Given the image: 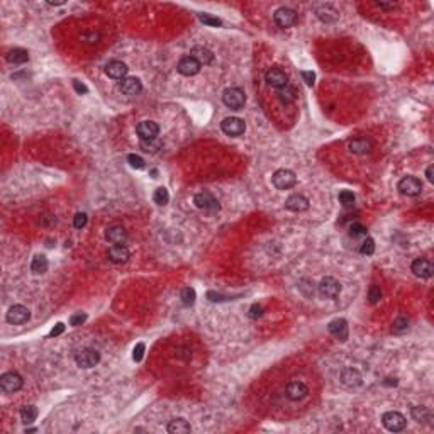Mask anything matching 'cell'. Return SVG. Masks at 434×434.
<instances>
[{"mask_svg": "<svg viewBox=\"0 0 434 434\" xmlns=\"http://www.w3.org/2000/svg\"><path fill=\"white\" fill-rule=\"evenodd\" d=\"M222 102H224L226 107H229V109L237 110L244 105V102H246V95H244V92L241 90V88L231 87V88H228V90H224V94H222Z\"/></svg>", "mask_w": 434, "mask_h": 434, "instance_id": "1", "label": "cell"}, {"mask_svg": "<svg viewBox=\"0 0 434 434\" xmlns=\"http://www.w3.org/2000/svg\"><path fill=\"white\" fill-rule=\"evenodd\" d=\"M271 182H273V185L278 188V190H289V188H292L297 183V176H295V173L292 170L282 168V170L275 171Z\"/></svg>", "mask_w": 434, "mask_h": 434, "instance_id": "2", "label": "cell"}, {"mask_svg": "<svg viewBox=\"0 0 434 434\" xmlns=\"http://www.w3.org/2000/svg\"><path fill=\"white\" fill-rule=\"evenodd\" d=\"M75 362L82 368H92L100 362V355H99V351H95L92 348H83L75 355Z\"/></svg>", "mask_w": 434, "mask_h": 434, "instance_id": "3", "label": "cell"}, {"mask_svg": "<svg viewBox=\"0 0 434 434\" xmlns=\"http://www.w3.org/2000/svg\"><path fill=\"white\" fill-rule=\"evenodd\" d=\"M221 129L224 131V134H228V136L236 137V136L244 134L246 124H244V121L239 117H226L224 121L221 122Z\"/></svg>", "mask_w": 434, "mask_h": 434, "instance_id": "4", "label": "cell"}, {"mask_svg": "<svg viewBox=\"0 0 434 434\" xmlns=\"http://www.w3.org/2000/svg\"><path fill=\"white\" fill-rule=\"evenodd\" d=\"M382 422H383V426H385V428L389 429V431H392V433L402 431V429L405 428V424H407L405 417L402 416L401 412H395V410H390V412L383 414Z\"/></svg>", "mask_w": 434, "mask_h": 434, "instance_id": "5", "label": "cell"}, {"mask_svg": "<svg viewBox=\"0 0 434 434\" xmlns=\"http://www.w3.org/2000/svg\"><path fill=\"white\" fill-rule=\"evenodd\" d=\"M194 202L199 209L205 210V212H209V214H216L219 210V202L216 200V197H214L212 194H209V192H200V194H197L194 197Z\"/></svg>", "mask_w": 434, "mask_h": 434, "instance_id": "6", "label": "cell"}, {"mask_svg": "<svg viewBox=\"0 0 434 434\" xmlns=\"http://www.w3.org/2000/svg\"><path fill=\"white\" fill-rule=\"evenodd\" d=\"M0 387H2V390L7 392V394H14V392L22 389V376L15 373V371L3 373L0 376Z\"/></svg>", "mask_w": 434, "mask_h": 434, "instance_id": "7", "label": "cell"}, {"mask_svg": "<svg viewBox=\"0 0 434 434\" xmlns=\"http://www.w3.org/2000/svg\"><path fill=\"white\" fill-rule=\"evenodd\" d=\"M273 19L278 28L289 29L292 26H295V22H297V14H295V10L289 9V7H282V9H278L275 12Z\"/></svg>", "mask_w": 434, "mask_h": 434, "instance_id": "8", "label": "cell"}, {"mask_svg": "<svg viewBox=\"0 0 434 434\" xmlns=\"http://www.w3.org/2000/svg\"><path fill=\"white\" fill-rule=\"evenodd\" d=\"M339 292H341L339 282H337L336 278H333V276H326V278H322L321 283H319V294L326 299H336L337 295H339Z\"/></svg>", "mask_w": 434, "mask_h": 434, "instance_id": "9", "label": "cell"}, {"mask_svg": "<svg viewBox=\"0 0 434 434\" xmlns=\"http://www.w3.org/2000/svg\"><path fill=\"white\" fill-rule=\"evenodd\" d=\"M265 80H267V83L270 87L276 88V90H280V88L287 87L289 83H287V75L285 71L282 70V68H270V70L267 71V75H265Z\"/></svg>", "mask_w": 434, "mask_h": 434, "instance_id": "10", "label": "cell"}, {"mask_svg": "<svg viewBox=\"0 0 434 434\" xmlns=\"http://www.w3.org/2000/svg\"><path fill=\"white\" fill-rule=\"evenodd\" d=\"M399 190H401L404 195L414 197V195L421 194L422 183L419 178H416V176H405V178H402L401 182H399Z\"/></svg>", "mask_w": 434, "mask_h": 434, "instance_id": "11", "label": "cell"}, {"mask_svg": "<svg viewBox=\"0 0 434 434\" xmlns=\"http://www.w3.org/2000/svg\"><path fill=\"white\" fill-rule=\"evenodd\" d=\"M31 317V312L28 307L24 305H12L9 309V312H7V321L10 322V324H24V322H28Z\"/></svg>", "mask_w": 434, "mask_h": 434, "instance_id": "12", "label": "cell"}, {"mask_svg": "<svg viewBox=\"0 0 434 434\" xmlns=\"http://www.w3.org/2000/svg\"><path fill=\"white\" fill-rule=\"evenodd\" d=\"M119 88H121V92L124 95L134 97V95H137L141 90H143V83H141V80L136 78V76H128V78L122 80Z\"/></svg>", "mask_w": 434, "mask_h": 434, "instance_id": "13", "label": "cell"}, {"mask_svg": "<svg viewBox=\"0 0 434 434\" xmlns=\"http://www.w3.org/2000/svg\"><path fill=\"white\" fill-rule=\"evenodd\" d=\"M285 392H287V397H289L290 401H302V399L309 394V389H307V385L304 382L294 380V382H290L289 385H287Z\"/></svg>", "mask_w": 434, "mask_h": 434, "instance_id": "14", "label": "cell"}, {"mask_svg": "<svg viewBox=\"0 0 434 434\" xmlns=\"http://www.w3.org/2000/svg\"><path fill=\"white\" fill-rule=\"evenodd\" d=\"M200 67H202V65L199 63L195 58H192V56H185V58L180 60L178 71L182 73L183 76H194V75H197V73L200 71Z\"/></svg>", "mask_w": 434, "mask_h": 434, "instance_id": "15", "label": "cell"}, {"mask_svg": "<svg viewBox=\"0 0 434 434\" xmlns=\"http://www.w3.org/2000/svg\"><path fill=\"white\" fill-rule=\"evenodd\" d=\"M412 271H414V275L419 276V278H431L434 273V267L429 260L419 258L412 263Z\"/></svg>", "mask_w": 434, "mask_h": 434, "instance_id": "16", "label": "cell"}, {"mask_svg": "<svg viewBox=\"0 0 434 434\" xmlns=\"http://www.w3.org/2000/svg\"><path fill=\"white\" fill-rule=\"evenodd\" d=\"M136 131H137V134H139L141 139H155L160 133V128H158V124L153 121H143L137 124Z\"/></svg>", "mask_w": 434, "mask_h": 434, "instance_id": "17", "label": "cell"}, {"mask_svg": "<svg viewBox=\"0 0 434 434\" xmlns=\"http://www.w3.org/2000/svg\"><path fill=\"white\" fill-rule=\"evenodd\" d=\"M105 237H107V241H110V243H114V244H124L126 239H128V231L119 224L110 226V228H107V231H105Z\"/></svg>", "mask_w": 434, "mask_h": 434, "instance_id": "18", "label": "cell"}, {"mask_svg": "<svg viewBox=\"0 0 434 434\" xmlns=\"http://www.w3.org/2000/svg\"><path fill=\"white\" fill-rule=\"evenodd\" d=\"M329 333L333 334L336 339L346 341L348 339V322L344 319H334L329 322Z\"/></svg>", "mask_w": 434, "mask_h": 434, "instance_id": "19", "label": "cell"}, {"mask_svg": "<svg viewBox=\"0 0 434 434\" xmlns=\"http://www.w3.org/2000/svg\"><path fill=\"white\" fill-rule=\"evenodd\" d=\"M348 148L349 151L355 153V155H367V153H370L371 149H373V144H371V141L367 139V137H356V139L349 141Z\"/></svg>", "mask_w": 434, "mask_h": 434, "instance_id": "20", "label": "cell"}, {"mask_svg": "<svg viewBox=\"0 0 434 434\" xmlns=\"http://www.w3.org/2000/svg\"><path fill=\"white\" fill-rule=\"evenodd\" d=\"M285 207L289 210H292V212H304V210L309 209V200L304 197V195H290L289 199H287L285 202Z\"/></svg>", "mask_w": 434, "mask_h": 434, "instance_id": "21", "label": "cell"}, {"mask_svg": "<svg viewBox=\"0 0 434 434\" xmlns=\"http://www.w3.org/2000/svg\"><path fill=\"white\" fill-rule=\"evenodd\" d=\"M316 14L322 22H326V24H333V22H336L337 19H339L337 10L334 9L333 5H329V3H326V5H319L316 9Z\"/></svg>", "mask_w": 434, "mask_h": 434, "instance_id": "22", "label": "cell"}, {"mask_svg": "<svg viewBox=\"0 0 434 434\" xmlns=\"http://www.w3.org/2000/svg\"><path fill=\"white\" fill-rule=\"evenodd\" d=\"M105 73L114 80H124L128 75V67L122 61H110L105 67Z\"/></svg>", "mask_w": 434, "mask_h": 434, "instance_id": "23", "label": "cell"}, {"mask_svg": "<svg viewBox=\"0 0 434 434\" xmlns=\"http://www.w3.org/2000/svg\"><path fill=\"white\" fill-rule=\"evenodd\" d=\"M341 382L346 387H358L362 385V375H360L358 370L355 368H344L341 371Z\"/></svg>", "mask_w": 434, "mask_h": 434, "instance_id": "24", "label": "cell"}, {"mask_svg": "<svg viewBox=\"0 0 434 434\" xmlns=\"http://www.w3.org/2000/svg\"><path fill=\"white\" fill-rule=\"evenodd\" d=\"M190 56L195 58L200 65H210L214 61V55L210 49L203 48V46H194L190 51Z\"/></svg>", "mask_w": 434, "mask_h": 434, "instance_id": "25", "label": "cell"}, {"mask_svg": "<svg viewBox=\"0 0 434 434\" xmlns=\"http://www.w3.org/2000/svg\"><path fill=\"white\" fill-rule=\"evenodd\" d=\"M109 260L114 261V263H124L129 258V249L124 246V244H114V246L109 248Z\"/></svg>", "mask_w": 434, "mask_h": 434, "instance_id": "26", "label": "cell"}, {"mask_svg": "<svg viewBox=\"0 0 434 434\" xmlns=\"http://www.w3.org/2000/svg\"><path fill=\"white\" fill-rule=\"evenodd\" d=\"M7 61H10L14 65H24L29 61V53L22 48H15L7 53Z\"/></svg>", "mask_w": 434, "mask_h": 434, "instance_id": "27", "label": "cell"}, {"mask_svg": "<svg viewBox=\"0 0 434 434\" xmlns=\"http://www.w3.org/2000/svg\"><path fill=\"white\" fill-rule=\"evenodd\" d=\"M168 433L170 434H185V433H190V424L182 419V417H178V419H173L170 421V424H168Z\"/></svg>", "mask_w": 434, "mask_h": 434, "instance_id": "28", "label": "cell"}, {"mask_svg": "<svg viewBox=\"0 0 434 434\" xmlns=\"http://www.w3.org/2000/svg\"><path fill=\"white\" fill-rule=\"evenodd\" d=\"M49 263H48V258L43 255H37L33 258V263H31V270H33V273L36 275H43L46 273V270H48Z\"/></svg>", "mask_w": 434, "mask_h": 434, "instance_id": "29", "label": "cell"}, {"mask_svg": "<svg viewBox=\"0 0 434 434\" xmlns=\"http://www.w3.org/2000/svg\"><path fill=\"white\" fill-rule=\"evenodd\" d=\"M410 414H412V419L417 421V422H428V421H431V417H433L431 410H429L428 407H424V405L412 407Z\"/></svg>", "mask_w": 434, "mask_h": 434, "instance_id": "30", "label": "cell"}, {"mask_svg": "<svg viewBox=\"0 0 434 434\" xmlns=\"http://www.w3.org/2000/svg\"><path fill=\"white\" fill-rule=\"evenodd\" d=\"M37 414H39V410H37L36 405H26L21 410V419L24 424H33L37 419Z\"/></svg>", "mask_w": 434, "mask_h": 434, "instance_id": "31", "label": "cell"}, {"mask_svg": "<svg viewBox=\"0 0 434 434\" xmlns=\"http://www.w3.org/2000/svg\"><path fill=\"white\" fill-rule=\"evenodd\" d=\"M139 146L146 153H158L163 143H161V139H158V137H155V139H141Z\"/></svg>", "mask_w": 434, "mask_h": 434, "instance_id": "32", "label": "cell"}, {"mask_svg": "<svg viewBox=\"0 0 434 434\" xmlns=\"http://www.w3.org/2000/svg\"><path fill=\"white\" fill-rule=\"evenodd\" d=\"M278 99L280 100H282L283 103H292V102H295V99H297V94H295V88H292V87H283V88H280L278 90Z\"/></svg>", "mask_w": 434, "mask_h": 434, "instance_id": "33", "label": "cell"}, {"mask_svg": "<svg viewBox=\"0 0 434 434\" xmlns=\"http://www.w3.org/2000/svg\"><path fill=\"white\" fill-rule=\"evenodd\" d=\"M180 299H182V304L190 307L194 305L195 299H197V295H195V290L192 289V287H185V289L182 290V294H180Z\"/></svg>", "mask_w": 434, "mask_h": 434, "instance_id": "34", "label": "cell"}, {"mask_svg": "<svg viewBox=\"0 0 434 434\" xmlns=\"http://www.w3.org/2000/svg\"><path fill=\"white\" fill-rule=\"evenodd\" d=\"M153 200H155L158 205H167L168 200H170V194L165 187H160L155 190V195H153Z\"/></svg>", "mask_w": 434, "mask_h": 434, "instance_id": "35", "label": "cell"}, {"mask_svg": "<svg viewBox=\"0 0 434 434\" xmlns=\"http://www.w3.org/2000/svg\"><path fill=\"white\" fill-rule=\"evenodd\" d=\"M407 329H409V321H407V317L399 316V317L394 321V326H392V331H394V334H402V333H405Z\"/></svg>", "mask_w": 434, "mask_h": 434, "instance_id": "36", "label": "cell"}, {"mask_svg": "<svg viewBox=\"0 0 434 434\" xmlns=\"http://www.w3.org/2000/svg\"><path fill=\"white\" fill-rule=\"evenodd\" d=\"M339 202H341V205L343 207H353V203H355V194H353V192H349V190H343L339 194Z\"/></svg>", "mask_w": 434, "mask_h": 434, "instance_id": "37", "label": "cell"}, {"mask_svg": "<svg viewBox=\"0 0 434 434\" xmlns=\"http://www.w3.org/2000/svg\"><path fill=\"white\" fill-rule=\"evenodd\" d=\"M360 251H362V255H373L375 253V241L371 239V237H365L362 246H360Z\"/></svg>", "mask_w": 434, "mask_h": 434, "instance_id": "38", "label": "cell"}, {"mask_svg": "<svg viewBox=\"0 0 434 434\" xmlns=\"http://www.w3.org/2000/svg\"><path fill=\"white\" fill-rule=\"evenodd\" d=\"M199 19H200V22H203V24L212 26V28H221V26H222L221 19L212 17V15H209V14H199Z\"/></svg>", "mask_w": 434, "mask_h": 434, "instance_id": "39", "label": "cell"}, {"mask_svg": "<svg viewBox=\"0 0 434 434\" xmlns=\"http://www.w3.org/2000/svg\"><path fill=\"white\" fill-rule=\"evenodd\" d=\"M349 234H351L353 237H367V228H365L363 224H351V228H349Z\"/></svg>", "mask_w": 434, "mask_h": 434, "instance_id": "40", "label": "cell"}, {"mask_svg": "<svg viewBox=\"0 0 434 434\" xmlns=\"http://www.w3.org/2000/svg\"><path fill=\"white\" fill-rule=\"evenodd\" d=\"M368 299H370L371 304H376V302L382 299V290H380L378 285H371L370 290H368Z\"/></svg>", "mask_w": 434, "mask_h": 434, "instance_id": "41", "label": "cell"}, {"mask_svg": "<svg viewBox=\"0 0 434 434\" xmlns=\"http://www.w3.org/2000/svg\"><path fill=\"white\" fill-rule=\"evenodd\" d=\"M128 161H129L131 167L136 168V170H143V168H144V160L141 158V156H137V155H129Z\"/></svg>", "mask_w": 434, "mask_h": 434, "instance_id": "42", "label": "cell"}, {"mask_svg": "<svg viewBox=\"0 0 434 434\" xmlns=\"http://www.w3.org/2000/svg\"><path fill=\"white\" fill-rule=\"evenodd\" d=\"M144 349H146L144 343H137L136 344V348H134V351H133V360H134V362H141V360H143Z\"/></svg>", "mask_w": 434, "mask_h": 434, "instance_id": "43", "label": "cell"}, {"mask_svg": "<svg viewBox=\"0 0 434 434\" xmlns=\"http://www.w3.org/2000/svg\"><path fill=\"white\" fill-rule=\"evenodd\" d=\"M73 226H75L76 229H82L87 226V214L83 212H78L75 216V219H73Z\"/></svg>", "mask_w": 434, "mask_h": 434, "instance_id": "44", "label": "cell"}, {"mask_svg": "<svg viewBox=\"0 0 434 434\" xmlns=\"http://www.w3.org/2000/svg\"><path fill=\"white\" fill-rule=\"evenodd\" d=\"M87 321V314H73V316L70 317V326H82L83 322Z\"/></svg>", "mask_w": 434, "mask_h": 434, "instance_id": "45", "label": "cell"}, {"mask_svg": "<svg viewBox=\"0 0 434 434\" xmlns=\"http://www.w3.org/2000/svg\"><path fill=\"white\" fill-rule=\"evenodd\" d=\"M251 319H258L263 316V307L258 305V304H253L251 307H249V314H248Z\"/></svg>", "mask_w": 434, "mask_h": 434, "instance_id": "46", "label": "cell"}, {"mask_svg": "<svg viewBox=\"0 0 434 434\" xmlns=\"http://www.w3.org/2000/svg\"><path fill=\"white\" fill-rule=\"evenodd\" d=\"M300 76L304 78V82L307 83V85L312 87L314 82H316V73L314 71H300Z\"/></svg>", "mask_w": 434, "mask_h": 434, "instance_id": "47", "label": "cell"}, {"mask_svg": "<svg viewBox=\"0 0 434 434\" xmlns=\"http://www.w3.org/2000/svg\"><path fill=\"white\" fill-rule=\"evenodd\" d=\"M63 331H65V324H61V322H58V324H56L55 328L51 329L49 336H51V337H56V336H60V334H63Z\"/></svg>", "mask_w": 434, "mask_h": 434, "instance_id": "48", "label": "cell"}, {"mask_svg": "<svg viewBox=\"0 0 434 434\" xmlns=\"http://www.w3.org/2000/svg\"><path fill=\"white\" fill-rule=\"evenodd\" d=\"M73 87H75V90L78 92V94H87L88 88L83 85V83H80L78 80H73Z\"/></svg>", "mask_w": 434, "mask_h": 434, "instance_id": "49", "label": "cell"}, {"mask_svg": "<svg viewBox=\"0 0 434 434\" xmlns=\"http://www.w3.org/2000/svg\"><path fill=\"white\" fill-rule=\"evenodd\" d=\"M376 5L380 7V9H385V10H392L397 7V3H387V2H376Z\"/></svg>", "mask_w": 434, "mask_h": 434, "instance_id": "50", "label": "cell"}, {"mask_svg": "<svg viewBox=\"0 0 434 434\" xmlns=\"http://www.w3.org/2000/svg\"><path fill=\"white\" fill-rule=\"evenodd\" d=\"M383 385H389V387L394 385L395 387V385H397V380H395V378H387L385 382H383Z\"/></svg>", "mask_w": 434, "mask_h": 434, "instance_id": "51", "label": "cell"}, {"mask_svg": "<svg viewBox=\"0 0 434 434\" xmlns=\"http://www.w3.org/2000/svg\"><path fill=\"white\" fill-rule=\"evenodd\" d=\"M426 176H428L429 182H433V180H434V176H433V167L428 168V171H426Z\"/></svg>", "mask_w": 434, "mask_h": 434, "instance_id": "52", "label": "cell"}, {"mask_svg": "<svg viewBox=\"0 0 434 434\" xmlns=\"http://www.w3.org/2000/svg\"><path fill=\"white\" fill-rule=\"evenodd\" d=\"M48 3H49V5H63L65 0H56V2H55V0H49Z\"/></svg>", "mask_w": 434, "mask_h": 434, "instance_id": "53", "label": "cell"}]
</instances>
